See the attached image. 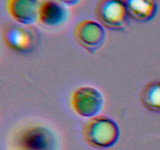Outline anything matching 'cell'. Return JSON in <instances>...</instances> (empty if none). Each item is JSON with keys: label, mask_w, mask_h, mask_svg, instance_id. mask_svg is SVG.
<instances>
[{"label": "cell", "mask_w": 160, "mask_h": 150, "mask_svg": "<svg viewBox=\"0 0 160 150\" xmlns=\"http://www.w3.org/2000/svg\"><path fill=\"white\" fill-rule=\"evenodd\" d=\"M83 138L95 148H107L113 145L120 136V128L115 121L106 116H95L82 127Z\"/></svg>", "instance_id": "obj_1"}, {"label": "cell", "mask_w": 160, "mask_h": 150, "mask_svg": "<svg viewBox=\"0 0 160 150\" xmlns=\"http://www.w3.org/2000/svg\"><path fill=\"white\" fill-rule=\"evenodd\" d=\"M3 40L9 48L19 52L28 53L38 45V31L29 25L9 23L3 30Z\"/></svg>", "instance_id": "obj_2"}, {"label": "cell", "mask_w": 160, "mask_h": 150, "mask_svg": "<svg viewBox=\"0 0 160 150\" xmlns=\"http://www.w3.org/2000/svg\"><path fill=\"white\" fill-rule=\"evenodd\" d=\"M95 14L98 21L109 29L122 31L128 25L129 16L123 0H98Z\"/></svg>", "instance_id": "obj_3"}, {"label": "cell", "mask_w": 160, "mask_h": 150, "mask_svg": "<svg viewBox=\"0 0 160 150\" xmlns=\"http://www.w3.org/2000/svg\"><path fill=\"white\" fill-rule=\"evenodd\" d=\"M70 103L77 114L92 118L102 111L104 106V98L101 92L96 88L84 86L73 92Z\"/></svg>", "instance_id": "obj_4"}, {"label": "cell", "mask_w": 160, "mask_h": 150, "mask_svg": "<svg viewBox=\"0 0 160 150\" xmlns=\"http://www.w3.org/2000/svg\"><path fill=\"white\" fill-rule=\"evenodd\" d=\"M77 43L91 54H95L105 43L106 31L100 23L91 20H82L73 31Z\"/></svg>", "instance_id": "obj_5"}, {"label": "cell", "mask_w": 160, "mask_h": 150, "mask_svg": "<svg viewBox=\"0 0 160 150\" xmlns=\"http://www.w3.org/2000/svg\"><path fill=\"white\" fill-rule=\"evenodd\" d=\"M39 0H8L7 9L11 17L24 25H31L38 20Z\"/></svg>", "instance_id": "obj_6"}, {"label": "cell", "mask_w": 160, "mask_h": 150, "mask_svg": "<svg viewBox=\"0 0 160 150\" xmlns=\"http://www.w3.org/2000/svg\"><path fill=\"white\" fill-rule=\"evenodd\" d=\"M68 17L63 5L56 0H42L39 9L38 20L45 26L55 28L59 26Z\"/></svg>", "instance_id": "obj_7"}, {"label": "cell", "mask_w": 160, "mask_h": 150, "mask_svg": "<svg viewBox=\"0 0 160 150\" xmlns=\"http://www.w3.org/2000/svg\"><path fill=\"white\" fill-rule=\"evenodd\" d=\"M129 17L138 22L152 20L157 12L156 0H123Z\"/></svg>", "instance_id": "obj_8"}, {"label": "cell", "mask_w": 160, "mask_h": 150, "mask_svg": "<svg viewBox=\"0 0 160 150\" xmlns=\"http://www.w3.org/2000/svg\"><path fill=\"white\" fill-rule=\"evenodd\" d=\"M51 134L41 127H33L27 130L23 136V142L31 150H45L51 143Z\"/></svg>", "instance_id": "obj_9"}, {"label": "cell", "mask_w": 160, "mask_h": 150, "mask_svg": "<svg viewBox=\"0 0 160 150\" xmlns=\"http://www.w3.org/2000/svg\"><path fill=\"white\" fill-rule=\"evenodd\" d=\"M142 106L153 112H160V81H152L145 84L140 92Z\"/></svg>", "instance_id": "obj_10"}, {"label": "cell", "mask_w": 160, "mask_h": 150, "mask_svg": "<svg viewBox=\"0 0 160 150\" xmlns=\"http://www.w3.org/2000/svg\"><path fill=\"white\" fill-rule=\"evenodd\" d=\"M62 4H65L67 6H74L78 4L81 0H56Z\"/></svg>", "instance_id": "obj_11"}]
</instances>
